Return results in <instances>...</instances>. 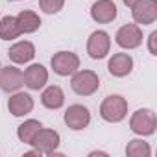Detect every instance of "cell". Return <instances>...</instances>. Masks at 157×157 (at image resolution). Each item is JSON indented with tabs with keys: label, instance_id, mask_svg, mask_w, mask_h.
<instances>
[{
	"label": "cell",
	"instance_id": "obj_1",
	"mask_svg": "<svg viewBox=\"0 0 157 157\" xmlns=\"http://www.w3.org/2000/svg\"><path fill=\"white\" fill-rule=\"evenodd\" d=\"M70 87L76 94L80 96H91L98 91L100 87V78L93 70H76L72 76Z\"/></svg>",
	"mask_w": 157,
	"mask_h": 157
},
{
	"label": "cell",
	"instance_id": "obj_2",
	"mask_svg": "<svg viewBox=\"0 0 157 157\" xmlns=\"http://www.w3.org/2000/svg\"><path fill=\"white\" fill-rule=\"evenodd\" d=\"M100 115L105 122H120L128 115V102L118 94L107 96L100 105Z\"/></svg>",
	"mask_w": 157,
	"mask_h": 157
},
{
	"label": "cell",
	"instance_id": "obj_3",
	"mask_svg": "<svg viewBox=\"0 0 157 157\" xmlns=\"http://www.w3.org/2000/svg\"><path fill=\"white\" fill-rule=\"evenodd\" d=\"M129 128L137 135H153V131L157 128L155 113L151 109H139V111H135L131 120H129Z\"/></svg>",
	"mask_w": 157,
	"mask_h": 157
},
{
	"label": "cell",
	"instance_id": "obj_4",
	"mask_svg": "<svg viewBox=\"0 0 157 157\" xmlns=\"http://www.w3.org/2000/svg\"><path fill=\"white\" fill-rule=\"evenodd\" d=\"M52 68L59 76H70L80 68V57L74 52H57L52 57Z\"/></svg>",
	"mask_w": 157,
	"mask_h": 157
},
{
	"label": "cell",
	"instance_id": "obj_5",
	"mask_svg": "<svg viewBox=\"0 0 157 157\" xmlns=\"http://www.w3.org/2000/svg\"><path fill=\"white\" fill-rule=\"evenodd\" d=\"M89 122H91V113H89V109L85 105L74 104L65 111V124L74 131L85 129L89 126Z\"/></svg>",
	"mask_w": 157,
	"mask_h": 157
},
{
	"label": "cell",
	"instance_id": "obj_6",
	"mask_svg": "<svg viewBox=\"0 0 157 157\" xmlns=\"http://www.w3.org/2000/svg\"><path fill=\"white\" fill-rule=\"evenodd\" d=\"M131 15L137 24H153L157 19V0H139L131 6Z\"/></svg>",
	"mask_w": 157,
	"mask_h": 157
},
{
	"label": "cell",
	"instance_id": "obj_7",
	"mask_svg": "<svg viewBox=\"0 0 157 157\" xmlns=\"http://www.w3.org/2000/svg\"><path fill=\"white\" fill-rule=\"evenodd\" d=\"M109 48H111V39L105 32L98 30V32L91 33V37L87 41V52L93 59H104L109 54Z\"/></svg>",
	"mask_w": 157,
	"mask_h": 157
},
{
	"label": "cell",
	"instance_id": "obj_8",
	"mask_svg": "<svg viewBox=\"0 0 157 157\" xmlns=\"http://www.w3.org/2000/svg\"><path fill=\"white\" fill-rule=\"evenodd\" d=\"M24 85V76L17 67H0V89L4 93H15Z\"/></svg>",
	"mask_w": 157,
	"mask_h": 157
},
{
	"label": "cell",
	"instance_id": "obj_9",
	"mask_svg": "<svg viewBox=\"0 0 157 157\" xmlns=\"http://www.w3.org/2000/svg\"><path fill=\"white\" fill-rule=\"evenodd\" d=\"M117 44L122 48H137L142 44V30L137 24H124L117 32Z\"/></svg>",
	"mask_w": 157,
	"mask_h": 157
},
{
	"label": "cell",
	"instance_id": "obj_10",
	"mask_svg": "<svg viewBox=\"0 0 157 157\" xmlns=\"http://www.w3.org/2000/svg\"><path fill=\"white\" fill-rule=\"evenodd\" d=\"M59 133L54 129H39L32 140V144L41 151V153H54V150L59 146Z\"/></svg>",
	"mask_w": 157,
	"mask_h": 157
},
{
	"label": "cell",
	"instance_id": "obj_11",
	"mask_svg": "<svg viewBox=\"0 0 157 157\" xmlns=\"http://www.w3.org/2000/svg\"><path fill=\"white\" fill-rule=\"evenodd\" d=\"M22 76H24V85L28 89H32V91H39L48 82V70L43 65H39V63L30 65Z\"/></svg>",
	"mask_w": 157,
	"mask_h": 157
},
{
	"label": "cell",
	"instance_id": "obj_12",
	"mask_svg": "<svg viewBox=\"0 0 157 157\" xmlns=\"http://www.w3.org/2000/svg\"><path fill=\"white\" fill-rule=\"evenodd\" d=\"M91 17L100 24H109L117 19V6L111 0H98L91 8Z\"/></svg>",
	"mask_w": 157,
	"mask_h": 157
},
{
	"label": "cell",
	"instance_id": "obj_13",
	"mask_svg": "<svg viewBox=\"0 0 157 157\" xmlns=\"http://www.w3.org/2000/svg\"><path fill=\"white\" fill-rule=\"evenodd\" d=\"M131 68H133V57L129 56V54H115L111 59H109V63H107V70H109V74L111 76H115V78H124V76H128L129 72H131Z\"/></svg>",
	"mask_w": 157,
	"mask_h": 157
},
{
	"label": "cell",
	"instance_id": "obj_14",
	"mask_svg": "<svg viewBox=\"0 0 157 157\" xmlns=\"http://www.w3.org/2000/svg\"><path fill=\"white\" fill-rule=\"evenodd\" d=\"M8 109L11 115L15 117H24L28 113H32L33 109V100L30 94L26 93H15L10 100H8Z\"/></svg>",
	"mask_w": 157,
	"mask_h": 157
},
{
	"label": "cell",
	"instance_id": "obj_15",
	"mask_svg": "<svg viewBox=\"0 0 157 157\" xmlns=\"http://www.w3.org/2000/svg\"><path fill=\"white\" fill-rule=\"evenodd\" d=\"M8 56H10V59H11L13 63L22 65V63H28V61L33 59V56H35V46H33L30 41H21V43L13 44V46L10 48Z\"/></svg>",
	"mask_w": 157,
	"mask_h": 157
},
{
	"label": "cell",
	"instance_id": "obj_16",
	"mask_svg": "<svg viewBox=\"0 0 157 157\" xmlns=\"http://www.w3.org/2000/svg\"><path fill=\"white\" fill-rule=\"evenodd\" d=\"M41 102H43V105L48 107V109H59V107L65 104V94H63L61 87L50 85V87H46V89L43 91Z\"/></svg>",
	"mask_w": 157,
	"mask_h": 157
},
{
	"label": "cell",
	"instance_id": "obj_17",
	"mask_svg": "<svg viewBox=\"0 0 157 157\" xmlns=\"http://www.w3.org/2000/svg\"><path fill=\"white\" fill-rule=\"evenodd\" d=\"M17 22H19V28H21V32L22 33H33L35 30H39V26H41V19H39V15L37 13H33V11H21L19 15H17Z\"/></svg>",
	"mask_w": 157,
	"mask_h": 157
},
{
	"label": "cell",
	"instance_id": "obj_18",
	"mask_svg": "<svg viewBox=\"0 0 157 157\" xmlns=\"http://www.w3.org/2000/svg\"><path fill=\"white\" fill-rule=\"evenodd\" d=\"M21 28H19V22H17V17H4L0 19V39L4 41H11V39H17L21 35Z\"/></svg>",
	"mask_w": 157,
	"mask_h": 157
},
{
	"label": "cell",
	"instance_id": "obj_19",
	"mask_svg": "<svg viewBox=\"0 0 157 157\" xmlns=\"http://www.w3.org/2000/svg\"><path fill=\"white\" fill-rule=\"evenodd\" d=\"M41 128H43V126H41V122H39V120H26L24 124H21V126H19L17 135H19V139H21L24 144H32V140H33L35 133H37Z\"/></svg>",
	"mask_w": 157,
	"mask_h": 157
},
{
	"label": "cell",
	"instance_id": "obj_20",
	"mask_svg": "<svg viewBox=\"0 0 157 157\" xmlns=\"http://www.w3.org/2000/svg\"><path fill=\"white\" fill-rule=\"evenodd\" d=\"M150 153H151V150H150L148 142H144V140H140V139L129 140V144H128V148H126V155H128V157H148Z\"/></svg>",
	"mask_w": 157,
	"mask_h": 157
},
{
	"label": "cell",
	"instance_id": "obj_21",
	"mask_svg": "<svg viewBox=\"0 0 157 157\" xmlns=\"http://www.w3.org/2000/svg\"><path fill=\"white\" fill-rule=\"evenodd\" d=\"M65 4V0H39V6L44 13L52 15V13H57Z\"/></svg>",
	"mask_w": 157,
	"mask_h": 157
},
{
	"label": "cell",
	"instance_id": "obj_22",
	"mask_svg": "<svg viewBox=\"0 0 157 157\" xmlns=\"http://www.w3.org/2000/svg\"><path fill=\"white\" fill-rule=\"evenodd\" d=\"M155 39H157V32H151V33H150V39H148V46H150V54H151V56H157Z\"/></svg>",
	"mask_w": 157,
	"mask_h": 157
},
{
	"label": "cell",
	"instance_id": "obj_23",
	"mask_svg": "<svg viewBox=\"0 0 157 157\" xmlns=\"http://www.w3.org/2000/svg\"><path fill=\"white\" fill-rule=\"evenodd\" d=\"M137 2H139V0H124V4H126V6H129V8H131L133 4H137Z\"/></svg>",
	"mask_w": 157,
	"mask_h": 157
},
{
	"label": "cell",
	"instance_id": "obj_24",
	"mask_svg": "<svg viewBox=\"0 0 157 157\" xmlns=\"http://www.w3.org/2000/svg\"><path fill=\"white\" fill-rule=\"evenodd\" d=\"M13 2H17V0H13Z\"/></svg>",
	"mask_w": 157,
	"mask_h": 157
}]
</instances>
